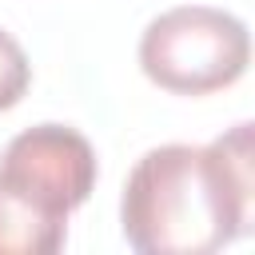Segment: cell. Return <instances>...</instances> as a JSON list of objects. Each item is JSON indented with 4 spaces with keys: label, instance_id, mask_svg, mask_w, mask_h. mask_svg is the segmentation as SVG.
<instances>
[{
    "label": "cell",
    "instance_id": "3",
    "mask_svg": "<svg viewBox=\"0 0 255 255\" xmlns=\"http://www.w3.org/2000/svg\"><path fill=\"white\" fill-rule=\"evenodd\" d=\"M96 175V147L68 124L24 128L0 151V191L64 223L76 207L88 203Z\"/></svg>",
    "mask_w": 255,
    "mask_h": 255
},
{
    "label": "cell",
    "instance_id": "5",
    "mask_svg": "<svg viewBox=\"0 0 255 255\" xmlns=\"http://www.w3.org/2000/svg\"><path fill=\"white\" fill-rule=\"evenodd\" d=\"M32 84V64H28V52L20 48V40L12 32L0 28V112L16 108L24 100Z\"/></svg>",
    "mask_w": 255,
    "mask_h": 255
},
{
    "label": "cell",
    "instance_id": "1",
    "mask_svg": "<svg viewBox=\"0 0 255 255\" xmlns=\"http://www.w3.org/2000/svg\"><path fill=\"white\" fill-rule=\"evenodd\" d=\"M255 135L235 124L211 143H159L135 159L120 227L139 255H211L251 235Z\"/></svg>",
    "mask_w": 255,
    "mask_h": 255
},
{
    "label": "cell",
    "instance_id": "2",
    "mask_svg": "<svg viewBox=\"0 0 255 255\" xmlns=\"http://www.w3.org/2000/svg\"><path fill=\"white\" fill-rule=\"evenodd\" d=\"M251 64V32L235 12L211 4H175L139 32L143 76L171 96H207L231 88Z\"/></svg>",
    "mask_w": 255,
    "mask_h": 255
},
{
    "label": "cell",
    "instance_id": "4",
    "mask_svg": "<svg viewBox=\"0 0 255 255\" xmlns=\"http://www.w3.org/2000/svg\"><path fill=\"white\" fill-rule=\"evenodd\" d=\"M68 223L40 215L16 195L0 191V255H56L64 247Z\"/></svg>",
    "mask_w": 255,
    "mask_h": 255
}]
</instances>
